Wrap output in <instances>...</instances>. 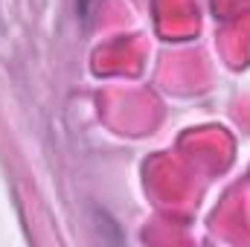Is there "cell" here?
<instances>
[{"instance_id":"obj_1","label":"cell","mask_w":250,"mask_h":247,"mask_svg":"<svg viewBox=\"0 0 250 247\" xmlns=\"http://www.w3.org/2000/svg\"><path fill=\"white\" fill-rule=\"evenodd\" d=\"M90 3H93V0H79V12H82V15H84V12H87V9H90Z\"/></svg>"}]
</instances>
